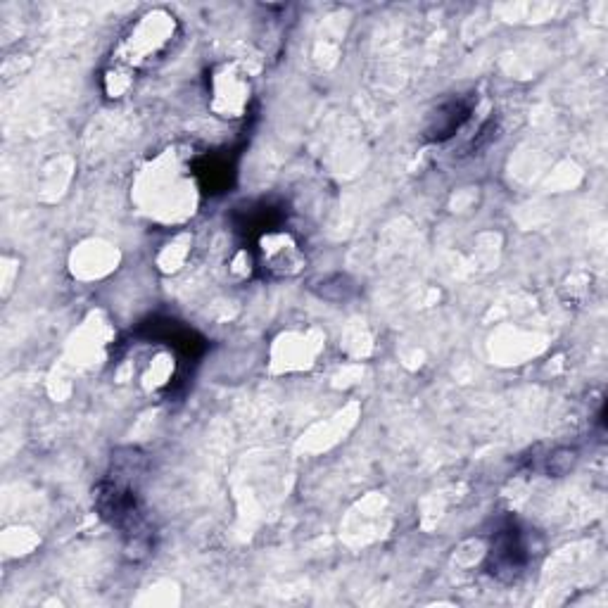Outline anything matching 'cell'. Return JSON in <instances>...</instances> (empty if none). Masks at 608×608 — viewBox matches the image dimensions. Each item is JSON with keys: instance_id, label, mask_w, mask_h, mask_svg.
Returning <instances> with one entry per match:
<instances>
[{"instance_id": "1", "label": "cell", "mask_w": 608, "mask_h": 608, "mask_svg": "<svg viewBox=\"0 0 608 608\" xmlns=\"http://www.w3.org/2000/svg\"><path fill=\"white\" fill-rule=\"evenodd\" d=\"M212 107L221 117H240L250 100V84L236 67H221L212 79Z\"/></svg>"}, {"instance_id": "2", "label": "cell", "mask_w": 608, "mask_h": 608, "mask_svg": "<svg viewBox=\"0 0 608 608\" xmlns=\"http://www.w3.org/2000/svg\"><path fill=\"white\" fill-rule=\"evenodd\" d=\"M264 262L274 274L290 276L300 271L302 257L293 240L283 233H274V236L264 238Z\"/></svg>"}, {"instance_id": "3", "label": "cell", "mask_w": 608, "mask_h": 608, "mask_svg": "<svg viewBox=\"0 0 608 608\" xmlns=\"http://www.w3.org/2000/svg\"><path fill=\"white\" fill-rule=\"evenodd\" d=\"M464 119H466V107L461 103H449L437 112L435 122L428 126V136L433 138V141H442V138L452 136V131L459 129Z\"/></svg>"}]
</instances>
